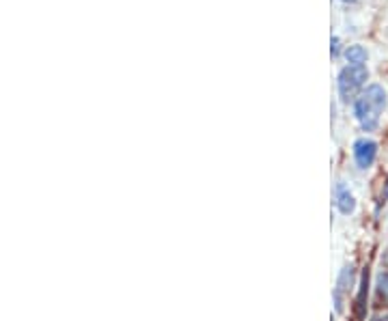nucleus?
<instances>
[{
    "label": "nucleus",
    "mask_w": 388,
    "mask_h": 321,
    "mask_svg": "<svg viewBox=\"0 0 388 321\" xmlns=\"http://www.w3.org/2000/svg\"><path fill=\"white\" fill-rule=\"evenodd\" d=\"M388 95L382 84H369L354 102V119L362 132H375L380 126L382 112L386 110Z\"/></svg>",
    "instance_id": "nucleus-1"
},
{
    "label": "nucleus",
    "mask_w": 388,
    "mask_h": 321,
    "mask_svg": "<svg viewBox=\"0 0 388 321\" xmlns=\"http://www.w3.org/2000/svg\"><path fill=\"white\" fill-rule=\"evenodd\" d=\"M369 80V69L367 65H345L339 76H336V87H339V95L343 102H356V97L362 93Z\"/></svg>",
    "instance_id": "nucleus-2"
},
{
    "label": "nucleus",
    "mask_w": 388,
    "mask_h": 321,
    "mask_svg": "<svg viewBox=\"0 0 388 321\" xmlns=\"http://www.w3.org/2000/svg\"><path fill=\"white\" fill-rule=\"evenodd\" d=\"M352 156H354V162L360 170H367L373 166L375 158H378V142L371 140V138H358L354 144H352Z\"/></svg>",
    "instance_id": "nucleus-3"
},
{
    "label": "nucleus",
    "mask_w": 388,
    "mask_h": 321,
    "mask_svg": "<svg viewBox=\"0 0 388 321\" xmlns=\"http://www.w3.org/2000/svg\"><path fill=\"white\" fill-rule=\"evenodd\" d=\"M352 285H354V265L347 263L339 271V276H336V285H334V308H336V313L343 311V295L352 289Z\"/></svg>",
    "instance_id": "nucleus-4"
},
{
    "label": "nucleus",
    "mask_w": 388,
    "mask_h": 321,
    "mask_svg": "<svg viewBox=\"0 0 388 321\" xmlns=\"http://www.w3.org/2000/svg\"><path fill=\"white\" fill-rule=\"evenodd\" d=\"M332 203H334L336 209H339L341 214H345V216L356 211V196L352 194V190L343 181H336L334 194H332Z\"/></svg>",
    "instance_id": "nucleus-5"
},
{
    "label": "nucleus",
    "mask_w": 388,
    "mask_h": 321,
    "mask_svg": "<svg viewBox=\"0 0 388 321\" xmlns=\"http://www.w3.org/2000/svg\"><path fill=\"white\" fill-rule=\"evenodd\" d=\"M367 59H369V52L360 43H354V45H347L345 47V61H347V65H365Z\"/></svg>",
    "instance_id": "nucleus-6"
},
{
    "label": "nucleus",
    "mask_w": 388,
    "mask_h": 321,
    "mask_svg": "<svg viewBox=\"0 0 388 321\" xmlns=\"http://www.w3.org/2000/svg\"><path fill=\"white\" fill-rule=\"evenodd\" d=\"M375 287H378V293H380L382 298L388 302V271H382V274L378 276V283H375Z\"/></svg>",
    "instance_id": "nucleus-7"
},
{
    "label": "nucleus",
    "mask_w": 388,
    "mask_h": 321,
    "mask_svg": "<svg viewBox=\"0 0 388 321\" xmlns=\"http://www.w3.org/2000/svg\"><path fill=\"white\" fill-rule=\"evenodd\" d=\"M336 54H339V39L332 37V57H336Z\"/></svg>",
    "instance_id": "nucleus-8"
},
{
    "label": "nucleus",
    "mask_w": 388,
    "mask_h": 321,
    "mask_svg": "<svg viewBox=\"0 0 388 321\" xmlns=\"http://www.w3.org/2000/svg\"><path fill=\"white\" fill-rule=\"evenodd\" d=\"M382 199H384V201H388V179H386V184H384V190H382Z\"/></svg>",
    "instance_id": "nucleus-9"
},
{
    "label": "nucleus",
    "mask_w": 388,
    "mask_h": 321,
    "mask_svg": "<svg viewBox=\"0 0 388 321\" xmlns=\"http://www.w3.org/2000/svg\"><path fill=\"white\" fill-rule=\"evenodd\" d=\"M373 321H388V313H384V315H378V317H373Z\"/></svg>",
    "instance_id": "nucleus-10"
},
{
    "label": "nucleus",
    "mask_w": 388,
    "mask_h": 321,
    "mask_svg": "<svg viewBox=\"0 0 388 321\" xmlns=\"http://www.w3.org/2000/svg\"><path fill=\"white\" fill-rule=\"evenodd\" d=\"M343 3H356V0H343Z\"/></svg>",
    "instance_id": "nucleus-11"
}]
</instances>
